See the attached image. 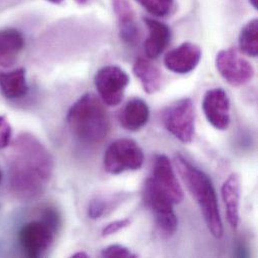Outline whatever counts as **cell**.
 <instances>
[{"label": "cell", "instance_id": "7", "mask_svg": "<svg viewBox=\"0 0 258 258\" xmlns=\"http://www.w3.org/2000/svg\"><path fill=\"white\" fill-rule=\"evenodd\" d=\"M163 124L172 136L184 144H190L195 135V109L189 98L170 105L163 113Z\"/></svg>", "mask_w": 258, "mask_h": 258}, {"label": "cell", "instance_id": "15", "mask_svg": "<svg viewBox=\"0 0 258 258\" xmlns=\"http://www.w3.org/2000/svg\"><path fill=\"white\" fill-rule=\"evenodd\" d=\"M113 6L118 18L121 39L128 45H135L139 41L140 31L131 4L127 0H114Z\"/></svg>", "mask_w": 258, "mask_h": 258}, {"label": "cell", "instance_id": "26", "mask_svg": "<svg viewBox=\"0 0 258 258\" xmlns=\"http://www.w3.org/2000/svg\"><path fill=\"white\" fill-rule=\"evenodd\" d=\"M72 257L88 258V257H90V255H89V254H88V253H86V252H84V251H79V252H77V253H75V254H73V255H72Z\"/></svg>", "mask_w": 258, "mask_h": 258}, {"label": "cell", "instance_id": "16", "mask_svg": "<svg viewBox=\"0 0 258 258\" xmlns=\"http://www.w3.org/2000/svg\"><path fill=\"white\" fill-rule=\"evenodd\" d=\"M149 119V107L145 101L139 98L130 100L119 116L121 126L130 132H138L143 129L148 124Z\"/></svg>", "mask_w": 258, "mask_h": 258}, {"label": "cell", "instance_id": "5", "mask_svg": "<svg viewBox=\"0 0 258 258\" xmlns=\"http://www.w3.org/2000/svg\"><path fill=\"white\" fill-rule=\"evenodd\" d=\"M145 156L142 148L132 139H119L105 152L104 167L112 175H119L142 168Z\"/></svg>", "mask_w": 258, "mask_h": 258}, {"label": "cell", "instance_id": "14", "mask_svg": "<svg viewBox=\"0 0 258 258\" xmlns=\"http://www.w3.org/2000/svg\"><path fill=\"white\" fill-rule=\"evenodd\" d=\"M221 195L226 209V218L231 228L236 229L239 224V209L241 197V182L238 174L232 173L221 187Z\"/></svg>", "mask_w": 258, "mask_h": 258}, {"label": "cell", "instance_id": "24", "mask_svg": "<svg viewBox=\"0 0 258 258\" xmlns=\"http://www.w3.org/2000/svg\"><path fill=\"white\" fill-rule=\"evenodd\" d=\"M130 224H131V220L128 219V218L113 221V222L109 223L106 227L103 228V230H102V236H103V237H108V236L114 235V234L118 233L119 231H121V230L127 228Z\"/></svg>", "mask_w": 258, "mask_h": 258}, {"label": "cell", "instance_id": "9", "mask_svg": "<svg viewBox=\"0 0 258 258\" xmlns=\"http://www.w3.org/2000/svg\"><path fill=\"white\" fill-rule=\"evenodd\" d=\"M216 69L220 76L232 87H241L254 77L251 63L242 57L235 48L220 50L215 59Z\"/></svg>", "mask_w": 258, "mask_h": 258}, {"label": "cell", "instance_id": "30", "mask_svg": "<svg viewBox=\"0 0 258 258\" xmlns=\"http://www.w3.org/2000/svg\"><path fill=\"white\" fill-rule=\"evenodd\" d=\"M1 180H2V172L0 170V182H1Z\"/></svg>", "mask_w": 258, "mask_h": 258}, {"label": "cell", "instance_id": "12", "mask_svg": "<svg viewBox=\"0 0 258 258\" xmlns=\"http://www.w3.org/2000/svg\"><path fill=\"white\" fill-rule=\"evenodd\" d=\"M202 50L193 42H184L170 50L164 57L167 70L178 75H187L193 72L200 62Z\"/></svg>", "mask_w": 258, "mask_h": 258}, {"label": "cell", "instance_id": "28", "mask_svg": "<svg viewBox=\"0 0 258 258\" xmlns=\"http://www.w3.org/2000/svg\"><path fill=\"white\" fill-rule=\"evenodd\" d=\"M75 1L81 5H84V4H87L90 0H75Z\"/></svg>", "mask_w": 258, "mask_h": 258}, {"label": "cell", "instance_id": "1", "mask_svg": "<svg viewBox=\"0 0 258 258\" xmlns=\"http://www.w3.org/2000/svg\"><path fill=\"white\" fill-rule=\"evenodd\" d=\"M9 185L16 198L31 201L41 196L53 173V158L45 146L30 134H21L9 156Z\"/></svg>", "mask_w": 258, "mask_h": 258}, {"label": "cell", "instance_id": "18", "mask_svg": "<svg viewBox=\"0 0 258 258\" xmlns=\"http://www.w3.org/2000/svg\"><path fill=\"white\" fill-rule=\"evenodd\" d=\"M133 73L147 94L152 95L160 90L162 74L149 58L139 57L134 63Z\"/></svg>", "mask_w": 258, "mask_h": 258}, {"label": "cell", "instance_id": "25", "mask_svg": "<svg viewBox=\"0 0 258 258\" xmlns=\"http://www.w3.org/2000/svg\"><path fill=\"white\" fill-rule=\"evenodd\" d=\"M12 136V129L8 120L0 116V150L8 147Z\"/></svg>", "mask_w": 258, "mask_h": 258}, {"label": "cell", "instance_id": "19", "mask_svg": "<svg viewBox=\"0 0 258 258\" xmlns=\"http://www.w3.org/2000/svg\"><path fill=\"white\" fill-rule=\"evenodd\" d=\"M0 90L8 100H17L26 96L28 86L25 70L20 68L11 72H0Z\"/></svg>", "mask_w": 258, "mask_h": 258}, {"label": "cell", "instance_id": "23", "mask_svg": "<svg viewBox=\"0 0 258 258\" xmlns=\"http://www.w3.org/2000/svg\"><path fill=\"white\" fill-rule=\"evenodd\" d=\"M102 257L106 258H136L138 255L132 252L128 247L121 244H112L104 248L101 252Z\"/></svg>", "mask_w": 258, "mask_h": 258}, {"label": "cell", "instance_id": "8", "mask_svg": "<svg viewBox=\"0 0 258 258\" xmlns=\"http://www.w3.org/2000/svg\"><path fill=\"white\" fill-rule=\"evenodd\" d=\"M129 83L128 74L117 66L104 67L95 77V86L101 100L109 107H116L123 101Z\"/></svg>", "mask_w": 258, "mask_h": 258}, {"label": "cell", "instance_id": "22", "mask_svg": "<svg viewBox=\"0 0 258 258\" xmlns=\"http://www.w3.org/2000/svg\"><path fill=\"white\" fill-rule=\"evenodd\" d=\"M150 14L157 17H164L173 8L174 0H137Z\"/></svg>", "mask_w": 258, "mask_h": 258}, {"label": "cell", "instance_id": "3", "mask_svg": "<svg viewBox=\"0 0 258 258\" xmlns=\"http://www.w3.org/2000/svg\"><path fill=\"white\" fill-rule=\"evenodd\" d=\"M67 122L73 135L89 145L101 144L111 131V121L105 104L91 93L82 96L71 107Z\"/></svg>", "mask_w": 258, "mask_h": 258}, {"label": "cell", "instance_id": "2", "mask_svg": "<svg viewBox=\"0 0 258 258\" xmlns=\"http://www.w3.org/2000/svg\"><path fill=\"white\" fill-rule=\"evenodd\" d=\"M174 164L186 188L199 206L209 231L214 237L221 238L223 223L216 191L210 177L180 153L175 154Z\"/></svg>", "mask_w": 258, "mask_h": 258}, {"label": "cell", "instance_id": "4", "mask_svg": "<svg viewBox=\"0 0 258 258\" xmlns=\"http://www.w3.org/2000/svg\"><path fill=\"white\" fill-rule=\"evenodd\" d=\"M58 225L59 217L50 208H46L40 219L24 224L19 231V243L24 253L28 257L43 256L53 243Z\"/></svg>", "mask_w": 258, "mask_h": 258}, {"label": "cell", "instance_id": "6", "mask_svg": "<svg viewBox=\"0 0 258 258\" xmlns=\"http://www.w3.org/2000/svg\"><path fill=\"white\" fill-rule=\"evenodd\" d=\"M144 201L154 215L159 230L166 237L173 236L178 229V218L174 212L175 205L149 178L144 185Z\"/></svg>", "mask_w": 258, "mask_h": 258}, {"label": "cell", "instance_id": "10", "mask_svg": "<svg viewBox=\"0 0 258 258\" xmlns=\"http://www.w3.org/2000/svg\"><path fill=\"white\" fill-rule=\"evenodd\" d=\"M202 109L208 123L216 130L228 129L231 121L230 100L221 88H214L206 92L202 102Z\"/></svg>", "mask_w": 258, "mask_h": 258}, {"label": "cell", "instance_id": "13", "mask_svg": "<svg viewBox=\"0 0 258 258\" xmlns=\"http://www.w3.org/2000/svg\"><path fill=\"white\" fill-rule=\"evenodd\" d=\"M149 35L145 41V52L149 59L159 57L171 40V29L164 22L153 18H144Z\"/></svg>", "mask_w": 258, "mask_h": 258}, {"label": "cell", "instance_id": "27", "mask_svg": "<svg viewBox=\"0 0 258 258\" xmlns=\"http://www.w3.org/2000/svg\"><path fill=\"white\" fill-rule=\"evenodd\" d=\"M250 1V3H251V5L255 8V9H257L258 8V0H249Z\"/></svg>", "mask_w": 258, "mask_h": 258}, {"label": "cell", "instance_id": "11", "mask_svg": "<svg viewBox=\"0 0 258 258\" xmlns=\"http://www.w3.org/2000/svg\"><path fill=\"white\" fill-rule=\"evenodd\" d=\"M150 179L174 204H179L183 201V189L177 180L172 163L166 155H158L156 157L153 174Z\"/></svg>", "mask_w": 258, "mask_h": 258}, {"label": "cell", "instance_id": "21", "mask_svg": "<svg viewBox=\"0 0 258 258\" xmlns=\"http://www.w3.org/2000/svg\"><path fill=\"white\" fill-rule=\"evenodd\" d=\"M239 49L246 55L256 57L258 55V20L254 18L247 22L241 29L238 38Z\"/></svg>", "mask_w": 258, "mask_h": 258}, {"label": "cell", "instance_id": "29", "mask_svg": "<svg viewBox=\"0 0 258 258\" xmlns=\"http://www.w3.org/2000/svg\"><path fill=\"white\" fill-rule=\"evenodd\" d=\"M48 2H51V3H53V4H60L63 0H47Z\"/></svg>", "mask_w": 258, "mask_h": 258}, {"label": "cell", "instance_id": "20", "mask_svg": "<svg viewBox=\"0 0 258 258\" xmlns=\"http://www.w3.org/2000/svg\"><path fill=\"white\" fill-rule=\"evenodd\" d=\"M129 193H115L98 196L91 200L88 208V215L91 219H100L116 210L122 203L129 199Z\"/></svg>", "mask_w": 258, "mask_h": 258}, {"label": "cell", "instance_id": "17", "mask_svg": "<svg viewBox=\"0 0 258 258\" xmlns=\"http://www.w3.org/2000/svg\"><path fill=\"white\" fill-rule=\"evenodd\" d=\"M24 45V36L19 30L15 28L0 29V67H12Z\"/></svg>", "mask_w": 258, "mask_h": 258}]
</instances>
